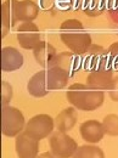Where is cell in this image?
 I'll list each match as a JSON object with an SVG mask.
<instances>
[{"label": "cell", "instance_id": "obj_4", "mask_svg": "<svg viewBox=\"0 0 118 158\" xmlns=\"http://www.w3.org/2000/svg\"><path fill=\"white\" fill-rule=\"evenodd\" d=\"M55 120L51 118L49 114L40 113L36 114L34 117L29 119L26 123L24 127V133L29 135L31 138L36 139L38 141H41L48 136H50L54 133L55 129Z\"/></svg>", "mask_w": 118, "mask_h": 158}, {"label": "cell", "instance_id": "obj_8", "mask_svg": "<svg viewBox=\"0 0 118 158\" xmlns=\"http://www.w3.org/2000/svg\"><path fill=\"white\" fill-rule=\"evenodd\" d=\"M15 150L19 158H36L39 152V141L22 131L16 136Z\"/></svg>", "mask_w": 118, "mask_h": 158}, {"label": "cell", "instance_id": "obj_1", "mask_svg": "<svg viewBox=\"0 0 118 158\" xmlns=\"http://www.w3.org/2000/svg\"><path fill=\"white\" fill-rule=\"evenodd\" d=\"M60 39L73 54L85 55L93 45L91 35L84 29L83 23L76 19H70L60 26Z\"/></svg>", "mask_w": 118, "mask_h": 158}, {"label": "cell", "instance_id": "obj_26", "mask_svg": "<svg viewBox=\"0 0 118 158\" xmlns=\"http://www.w3.org/2000/svg\"><path fill=\"white\" fill-rule=\"evenodd\" d=\"M55 1L56 0H40V5L43 9L45 10H50L55 6Z\"/></svg>", "mask_w": 118, "mask_h": 158}, {"label": "cell", "instance_id": "obj_27", "mask_svg": "<svg viewBox=\"0 0 118 158\" xmlns=\"http://www.w3.org/2000/svg\"><path fill=\"white\" fill-rule=\"evenodd\" d=\"M36 158H57L56 156H54L51 152H44L41 155H38Z\"/></svg>", "mask_w": 118, "mask_h": 158}, {"label": "cell", "instance_id": "obj_11", "mask_svg": "<svg viewBox=\"0 0 118 158\" xmlns=\"http://www.w3.org/2000/svg\"><path fill=\"white\" fill-rule=\"evenodd\" d=\"M39 14V6L33 0L15 1V20L17 22H33Z\"/></svg>", "mask_w": 118, "mask_h": 158}, {"label": "cell", "instance_id": "obj_14", "mask_svg": "<svg viewBox=\"0 0 118 158\" xmlns=\"http://www.w3.org/2000/svg\"><path fill=\"white\" fill-rule=\"evenodd\" d=\"M46 83L49 90H61L67 86L70 74L60 67H48L46 69Z\"/></svg>", "mask_w": 118, "mask_h": 158}, {"label": "cell", "instance_id": "obj_24", "mask_svg": "<svg viewBox=\"0 0 118 158\" xmlns=\"http://www.w3.org/2000/svg\"><path fill=\"white\" fill-rule=\"evenodd\" d=\"M107 10L115 23L118 24V0H107Z\"/></svg>", "mask_w": 118, "mask_h": 158}, {"label": "cell", "instance_id": "obj_15", "mask_svg": "<svg viewBox=\"0 0 118 158\" xmlns=\"http://www.w3.org/2000/svg\"><path fill=\"white\" fill-rule=\"evenodd\" d=\"M15 1L16 0H5L1 4V39L9 34L11 27L16 26Z\"/></svg>", "mask_w": 118, "mask_h": 158}, {"label": "cell", "instance_id": "obj_23", "mask_svg": "<svg viewBox=\"0 0 118 158\" xmlns=\"http://www.w3.org/2000/svg\"><path fill=\"white\" fill-rule=\"evenodd\" d=\"M107 61L113 71H118V41L111 44L107 49Z\"/></svg>", "mask_w": 118, "mask_h": 158}, {"label": "cell", "instance_id": "obj_25", "mask_svg": "<svg viewBox=\"0 0 118 158\" xmlns=\"http://www.w3.org/2000/svg\"><path fill=\"white\" fill-rule=\"evenodd\" d=\"M107 91H108L110 99L115 102H118V76L113 78L112 83H111V86Z\"/></svg>", "mask_w": 118, "mask_h": 158}, {"label": "cell", "instance_id": "obj_18", "mask_svg": "<svg viewBox=\"0 0 118 158\" xmlns=\"http://www.w3.org/2000/svg\"><path fill=\"white\" fill-rule=\"evenodd\" d=\"M86 54H88V57L85 60V67L86 68L94 69V68H96V67L101 66V64H105V63L108 64V61H107V50H105L100 45L93 44L89 48V50H88Z\"/></svg>", "mask_w": 118, "mask_h": 158}, {"label": "cell", "instance_id": "obj_12", "mask_svg": "<svg viewBox=\"0 0 118 158\" xmlns=\"http://www.w3.org/2000/svg\"><path fill=\"white\" fill-rule=\"evenodd\" d=\"M54 66L65 69L72 77L80 68V59L78 55L73 54L72 51H63L61 54H57L48 67H54Z\"/></svg>", "mask_w": 118, "mask_h": 158}, {"label": "cell", "instance_id": "obj_13", "mask_svg": "<svg viewBox=\"0 0 118 158\" xmlns=\"http://www.w3.org/2000/svg\"><path fill=\"white\" fill-rule=\"evenodd\" d=\"M27 90L31 96L33 98H44L48 95L50 91L48 89V83H46V71L41 69L33 74L27 84Z\"/></svg>", "mask_w": 118, "mask_h": 158}, {"label": "cell", "instance_id": "obj_17", "mask_svg": "<svg viewBox=\"0 0 118 158\" xmlns=\"http://www.w3.org/2000/svg\"><path fill=\"white\" fill-rule=\"evenodd\" d=\"M77 118H78V114H77L76 108L73 106L72 107H67V108L62 110L56 116L55 127L60 131L67 133V131H70V130H72L74 128V125L77 123Z\"/></svg>", "mask_w": 118, "mask_h": 158}, {"label": "cell", "instance_id": "obj_19", "mask_svg": "<svg viewBox=\"0 0 118 158\" xmlns=\"http://www.w3.org/2000/svg\"><path fill=\"white\" fill-rule=\"evenodd\" d=\"M72 158H105V153L99 146H94V143H86L78 146Z\"/></svg>", "mask_w": 118, "mask_h": 158}, {"label": "cell", "instance_id": "obj_16", "mask_svg": "<svg viewBox=\"0 0 118 158\" xmlns=\"http://www.w3.org/2000/svg\"><path fill=\"white\" fill-rule=\"evenodd\" d=\"M56 49L54 45H51L50 43L48 41H44L41 40L39 44L33 49V56L36 61L39 63L40 66L43 67H46L51 63V61L55 59L56 56Z\"/></svg>", "mask_w": 118, "mask_h": 158}, {"label": "cell", "instance_id": "obj_7", "mask_svg": "<svg viewBox=\"0 0 118 158\" xmlns=\"http://www.w3.org/2000/svg\"><path fill=\"white\" fill-rule=\"evenodd\" d=\"M113 69L110 64L105 63L96 68L91 69L86 77V85L95 90H108L111 86V83L113 80Z\"/></svg>", "mask_w": 118, "mask_h": 158}, {"label": "cell", "instance_id": "obj_6", "mask_svg": "<svg viewBox=\"0 0 118 158\" xmlns=\"http://www.w3.org/2000/svg\"><path fill=\"white\" fill-rule=\"evenodd\" d=\"M16 38L22 49L33 50L41 41V34L34 22H23L17 27Z\"/></svg>", "mask_w": 118, "mask_h": 158}, {"label": "cell", "instance_id": "obj_2", "mask_svg": "<svg viewBox=\"0 0 118 158\" xmlns=\"http://www.w3.org/2000/svg\"><path fill=\"white\" fill-rule=\"evenodd\" d=\"M66 98L74 108L91 112L102 106L105 101V93L102 90H95L86 84L74 83L67 89Z\"/></svg>", "mask_w": 118, "mask_h": 158}, {"label": "cell", "instance_id": "obj_5", "mask_svg": "<svg viewBox=\"0 0 118 158\" xmlns=\"http://www.w3.org/2000/svg\"><path fill=\"white\" fill-rule=\"evenodd\" d=\"M50 152L57 158H72L78 148L74 139H72L67 133L56 130L49 136Z\"/></svg>", "mask_w": 118, "mask_h": 158}, {"label": "cell", "instance_id": "obj_9", "mask_svg": "<svg viewBox=\"0 0 118 158\" xmlns=\"http://www.w3.org/2000/svg\"><path fill=\"white\" fill-rule=\"evenodd\" d=\"M79 134L84 141L88 143H98L105 136V129L102 122L100 123L96 119H89L80 124Z\"/></svg>", "mask_w": 118, "mask_h": 158}, {"label": "cell", "instance_id": "obj_20", "mask_svg": "<svg viewBox=\"0 0 118 158\" xmlns=\"http://www.w3.org/2000/svg\"><path fill=\"white\" fill-rule=\"evenodd\" d=\"M107 5V0H83L82 10L85 12V15L96 17L101 15Z\"/></svg>", "mask_w": 118, "mask_h": 158}, {"label": "cell", "instance_id": "obj_22", "mask_svg": "<svg viewBox=\"0 0 118 158\" xmlns=\"http://www.w3.org/2000/svg\"><path fill=\"white\" fill-rule=\"evenodd\" d=\"M14 96V89L10 83L2 80L1 81V107L9 106L10 101Z\"/></svg>", "mask_w": 118, "mask_h": 158}, {"label": "cell", "instance_id": "obj_10", "mask_svg": "<svg viewBox=\"0 0 118 158\" xmlns=\"http://www.w3.org/2000/svg\"><path fill=\"white\" fill-rule=\"evenodd\" d=\"M24 63V57L14 46H5L1 49V71L15 72Z\"/></svg>", "mask_w": 118, "mask_h": 158}, {"label": "cell", "instance_id": "obj_3", "mask_svg": "<svg viewBox=\"0 0 118 158\" xmlns=\"http://www.w3.org/2000/svg\"><path fill=\"white\" fill-rule=\"evenodd\" d=\"M24 116L19 108L12 106L1 107V133L7 138H16L24 130Z\"/></svg>", "mask_w": 118, "mask_h": 158}, {"label": "cell", "instance_id": "obj_21", "mask_svg": "<svg viewBox=\"0 0 118 158\" xmlns=\"http://www.w3.org/2000/svg\"><path fill=\"white\" fill-rule=\"evenodd\" d=\"M102 125H103L105 133L108 136H112V138L118 136V114H115V113L107 114L102 120Z\"/></svg>", "mask_w": 118, "mask_h": 158}]
</instances>
